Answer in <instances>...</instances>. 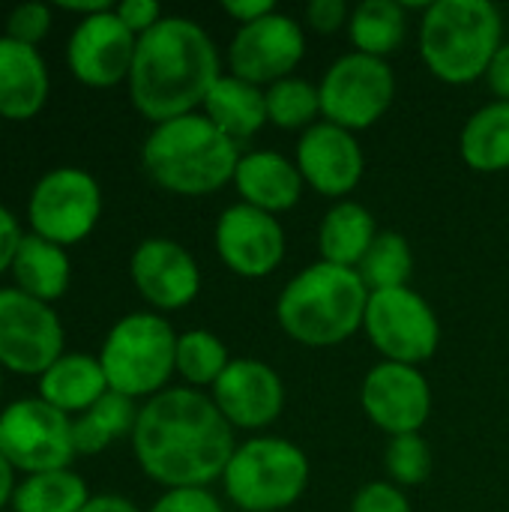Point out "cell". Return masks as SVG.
Instances as JSON below:
<instances>
[{
    "mask_svg": "<svg viewBox=\"0 0 509 512\" xmlns=\"http://www.w3.org/2000/svg\"><path fill=\"white\" fill-rule=\"evenodd\" d=\"M132 450L141 471L165 489H210L237 441L216 402L192 387H168L138 411Z\"/></svg>",
    "mask_w": 509,
    "mask_h": 512,
    "instance_id": "cell-1",
    "label": "cell"
},
{
    "mask_svg": "<svg viewBox=\"0 0 509 512\" xmlns=\"http://www.w3.org/2000/svg\"><path fill=\"white\" fill-rule=\"evenodd\" d=\"M219 78V51L210 33L192 18L165 15L153 30L138 36L129 96L138 114L156 126L195 114Z\"/></svg>",
    "mask_w": 509,
    "mask_h": 512,
    "instance_id": "cell-2",
    "label": "cell"
},
{
    "mask_svg": "<svg viewBox=\"0 0 509 512\" xmlns=\"http://www.w3.org/2000/svg\"><path fill=\"white\" fill-rule=\"evenodd\" d=\"M240 147L201 111L156 123L141 147L147 177L180 198H204L234 183Z\"/></svg>",
    "mask_w": 509,
    "mask_h": 512,
    "instance_id": "cell-3",
    "label": "cell"
},
{
    "mask_svg": "<svg viewBox=\"0 0 509 512\" xmlns=\"http://www.w3.org/2000/svg\"><path fill=\"white\" fill-rule=\"evenodd\" d=\"M369 294L357 270L318 261L282 288L276 321L303 348H336L363 330Z\"/></svg>",
    "mask_w": 509,
    "mask_h": 512,
    "instance_id": "cell-4",
    "label": "cell"
},
{
    "mask_svg": "<svg viewBox=\"0 0 509 512\" xmlns=\"http://www.w3.org/2000/svg\"><path fill=\"white\" fill-rule=\"evenodd\" d=\"M501 45L504 18L489 0H435L423 9L420 57L444 84L462 87L486 78Z\"/></svg>",
    "mask_w": 509,
    "mask_h": 512,
    "instance_id": "cell-5",
    "label": "cell"
},
{
    "mask_svg": "<svg viewBox=\"0 0 509 512\" xmlns=\"http://www.w3.org/2000/svg\"><path fill=\"white\" fill-rule=\"evenodd\" d=\"M309 456L273 435L237 444L225 474V498L240 512H288L309 489Z\"/></svg>",
    "mask_w": 509,
    "mask_h": 512,
    "instance_id": "cell-6",
    "label": "cell"
},
{
    "mask_svg": "<svg viewBox=\"0 0 509 512\" xmlns=\"http://www.w3.org/2000/svg\"><path fill=\"white\" fill-rule=\"evenodd\" d=\"M177 336L171 321L156 312L120 318L99 351L108 390L129 399H153L168 390V381L177 372Z\"/></svg>",
    "mask_w": 509,
    "mask_h": 512,
    "instance_id": "cell-7",
    "label": "cell"
},
{
    "mask_svg": "<svg viewBox=\"0 0 509 512\" xmlns=\"http://www.w3.org/2000/svg\"><path fill=\"white\" fill-rule=\"evenodd\" d=\"M321 117L348 132L372 129L396 99L393 66L381 57L348 51L330 63L321 84Z\"/></svg>",
    "mask_w": 509,
    "mask_h": 512,
    "instance_id": "cell-8",
    "label": "cell"
},
{
    "mask_svg": "<svg viewBox=\"0 0 509 512\" xmlns=\"http://www.w3.org/2000/svg\"><path fill=\"white\" fill-rule=\"evenodd\" d=\"M363 330L387 363L423 366L441 345V324L426 297L414 288L372 291Z\"/></svg>",
    "mask_w": 509,
    "mask_h": 512,
    "instance_id": "cell-9",
    "label": "cell"
},
{
    "mask_svg": "<svg viewBox=\"0 0 509 512\" xmlns=\"http://www.w3.org/2000/svg\"><path fill=\"white\" fill-rule=\"evenodd\" d=\"M102 216V189L93 174L81 168H54L39 177L27 201V219L36 237L75 246Z\"/></svg>",
    "mask_w": 509,
    "mask_h": 512,
    "instance_id": "cell-10",
    "label": "cell"
},
{
    "mask_svg": "<svg viewBox=\"0 0 509 512\" xmlns=\"http://www.w3.org/2000/svg\"><path fill=\"white\" fill-rule=\"evenodd\" d=\"M0 453L27 477L63 471L75 459L72 420L39 396L18 399L0 411Z\"/></svg>",
    "mask_w": 509,
    "mask_h": 512,
    "instance_id": "cell-11",
    "label": "cell"
},
{
    "mask_svg": "<svg viewBox=\"0 0 509 512\" xmlns=\"http://www.w3.org/2000/svg\"><path fill=\"white\" fill-rule=\"evenodd\" d=\"M60 357L57 312L18 288H0V366L18 375H45Z\"/></svg>",
    "mask_w": 509,
    "mask_h": 512,
    "instance_id": "cell-12",
    "label": "cell"
},
{
    "mask_svg": "<svg viewBox=\"0 0 509 512\" xmlns=\"http://www.w3.org/2000/svg\"><path fill=\"white\" fill-rule=\"evenodd\" d=\"M303 57H306V30L300 21H294L279 9L252 24L237 27L228 45L231 75L264 90L282 78H291Z\"/></svg>",
    "mask_w": 509,
    "mask_h": 512,
    "instance_id": "cell-13",
    "label": "cell"
},
{
    "mask_svg": "<svg viewBox=\"0 0 509 512\" xmlns=\"http://www.w3.org/2000/svg\"><path fill=\"white\" fill-rule=\"evenodd\" d=\"M219 261L243 279H264L285 261V228L279 216L255 210L249 204H231L222 210L213 231Z\"/></svg>",
    "mask_w": 509,
    "mask_h": 512,
    "instance_id": "cell-14",
    "label": "cell"
},
{
    "mask_svg": "<svg viewBox=\"0 0 509 512\" xmlns=\"http://www.w3.org/2000/svg\"><path fill=\"white\" fill-rule=\"evenodd\" d=\"M360 405L363 414L390 438L420 435L432 417V387L417 366L384 360L366 372Z\"/></svg>",
    "mask_w": 509,
    "mask_h": 512,
    "instance_id": "cell-15",
    "label": "cell"
},
{
    "mask_svg": "<svg viewBox=\"0 0 509 512\" xmlns=\"http://www.w3.org/2000/svg\"><path fill=\"white\" fill-rule=\"evenodd\" d=\"M138 36L117 18L114 9L81 18L69 36L66 60L72 75L87 87H114L129 81Z\"/></svg>",
    "mask_w": 509,
    "mask_h": 512,
    "instance_id": "cell-16",
    "label": "cell"
},
{
    "mask_svg": "<svg viewBox=\"0 0 509 512\" xmlns=\"http://www.w3.org/2000/svg\"><path fill=\"white\" fill-rule=\"evenodd\" d=\"M210 399L231 429H267L285 411V384L279 372L255 357L231 360L222 378L210 387Z\"/></svg>",
    "mask_w": 509,
    "mask_h": 512,
    "instance_id": "cell-17",
    "label": "cell"
},
{
    "mask_svg": "<svg viewBox=\"0 0 509 512\" xmlns=\"http://www.w3.org/2000/svg\"><path fill=\"white\" fill-rule=\"evenodd\" d=\"M294 162L306 186H312L324 198L339 201H345V195L360 186L366 171V156L357 135L327 120H318L300 135Z\"/></svg>",
    "mask_w": 509,
    "mask_h": 512,
    "instance_id": "cell-18",
    "label": "cell"
},
{
    "mask_svg": "<svg viewBox=\"0 0 509 512\" xmlns=\"http://www.w3.org/2000/svg\"><path fill=\"white\" fill-rule=\"evenodd\" d=\"M129 276L138 294L159 312L189 306L201 291L198 261L186 246L168 237H147L135 246Z\"/></svg>",
    "mask_w": 509,
    "mask_h": 512,
    "instance_id": "cell-19",
    "label": "cell"
},
{
    "mask_svg": "<svg viewBox=\"0 0 509 512\" xmlns=\"http://www.w3.org/2000/svg\"><path fill=\"white\" fill-rule=\"evenodd\" d=\"M234 189L240 195V204L279 216L300 204L306 180L297 162H291L288 156L276 150H252L243 153L237 162Z\"/></svg>",
    "mask_w": 509,
    "mask_h": 512,
    "instance_id": "cell-20",
    "label": "cell"
},
{
    "mask_svg": "<svg viewBox=\"0 0 509 512\" xmlns=\"http://www.w3.org/2000/svg\"><path fill=\"white\" fill-rule=\"evenodd\" d=\"M48 66L39 48L0 36V117L30 120L48 99Z\"/></svg>",
    "mask_w": 509,
    "mask_h": 512,
    "instance_id": "cell-21",
    "label": "cell"
},
{
    "mask_svg": "<svg viewBox=\"0 0 509 512\" xmlns=\"http://www.w3.org/2000/svg\"><path fill=\"white\" fill-rule=\"evenodd\" d=\"M204 117L225 132L237 147L249 138H255L270 120H267V96L264 87H255L237 75H222L213 90L207 93L201 105Z\"/></svg>",
    "mask_w": 509,
    "mask_h": 512,
    "instance_id": "cell-22",
    "label": "cell"
},
{
    "mask_svg": "<svg viewBox=\"0 0 509 512\" xmlns=\"http://www.w3.org/2000/svg\"><path fill=\"white\" fill-rule=\"evenodd\" d=\"M108 393V381L99 357L63 354L45 375H39V399L69 414L90 411Z\"/></svg>",
    "mask_w": 509,
    "mask_h": 512,
    "instance_id": "cell-23",
    "label": "cell"
},
{
    "mask_svg": "<svg viewBox=\"0 0 509 512\" xmlns=\"http://www.w3.org/2000/svg\"><path fill=\"white\" fill-rule=\"evenodd\" d=\"M375 237H378V225H375V216L369 207L348 201V198L336 201L318 225L321 261L357 270L360 261L366 258L369 246L375 243Z\"/></svg>",
    "mask_w": 509,
    "mask_h": 512,
    "instance_id": "cell-24",
    "label": "cell"
},
{
    "mask_svg": "<svg viewBox=\"0 0 509 512\" xmlns=\"http://www.w3.org/2000/svg\"><path fill=\"white\" fill-rule=\"evenodd\" d=\"M459 153L477 174H501L509 168V102L477 108L459 135Z\"/></svg>",
    "mask_w": 509,
    "mask_h": 512,
    "instance_id": "cell-25",
    "label": "cell"
},
{
    "mask_svg": "<svg viewBox=\"0 0 509 512\" xmlns=\"http://www.w3.org/2000/svg\"><path fill=\"white\" fill-rule=\"evenodd\" d=\"M12 276L18 291L51 303L69 288V255L57 243H48L36 234H24L12 261Z\"/></svg>",
    "mask_w": 509,
    "mask_h": 512,
    "instance_id": "cell-26",
    "label": "cell"
},
{
    "mask_svg": "<svg viewBox=\"0 0 509 512\" xmlns=\"http://www.w3.org/2000/svg\"><path fill=\"white\" fill-rule=\"evenodd\" d=\"M348 36L354 51L387 60L408 36V12L399 0H363L351 9Z\"/></svg>",
    "mask_w": 509,
    "mask_h": 512,
    "instance_id": "cell-27",
    "label": "cell"
},
{
    "mask_svg": "<svg viewBox=\"0 0 509 512\" xmlns=\"http://www.w3.org/2000/svg\"><path fill=\"white\" fill-rule=\"evenodd\" d=\"M90 501L87 483L63 468V471H48V474H33L27 477L12 498L15 512H81Z\"/></svg>",
    "mask_w": 509,
    "mask_h": 512,
    "instance_id": "cell-28",
    "label": "cell"
},
{
    "mask_svg": "<svg viewBox=\"0 0 509 512\" xmlns=\"http://www.w3.org/2000/svg\"><path fill=\"white\" fill-rule=\"evenodd\" d=\"M357 273L369 291L405 288L411 282V273H414L411 243L399 231H378V237L369 246L366 258L360 261Z\"/></svg>",
    "mask_w": 509,
    "mask_h": 512,
    "instance_id": "cell-29",
    "label": "cell"
},
{
    "mask_svg": "<svg viewBox=\"0 0 509 512\" xmlns=\"http://www.w3.org/2000/svg\"><path fill=\"white\" fill-rule=\"evenodd\" d=\"M231 357L225 342L210 330H186L177 336V375L192 387H213L228 369Z\"/></svg>",
    "mask_w": 509,
    "mask_h": 512,
    "instance_id": "cell-30",
    "label": "cell"
},
{
    "mask_svg": "<svg viewBox=\"0 0 509 512\" xmlns=\"http://www.w3.org/2000/svg\"><path fill=\"white\" fill-rule=\"evenodd\" d=\"M267 96V120L279 129H309L321 117V93L318 84L291 75L264 90Z\"/></svg>",
    "mask_w": 509,
    "mask_h": 512,
    "instance_id": "cell-31",
    "label": "cell"
},
{
    "mask_svg": "<svg viewBox=\"0 0 509 512\" xmlns=\"http://www.w3.org/2000/svg\"><path fill=\"white\" fill-rule=\"evenodd\" d=\"M384 468L390 474V483L399 489L405 486H423L435 468L432 447L423 435H399L390 438L384 447Z\"/></svg>",
    "mask_w": 509,
    "mask_h": 512,
    "instance_id": "cell-32",
    "label": "cell"
},
{
    "mask_svg": "<svg viewBox=\"0 0 509 512\" xmlns=\"http://www.w3.org/2000/svg\"><path fill=\"white\" fill-rule=\"evenodd\" d=\"M138 405H135V399H129V396H123V393H114V390H108L90 411H84L93 423H96V429L108 438V441H117V438H132V432H135V423H138Z\"/></svg>",
    "mask_w": 509,
    "mask_h": 512,
    "instance_id": "cell-33",
    "label": "cell"
},
{
    "mask_svg": "<svg viewBox=\"0 0 509 512\" xmlns=\"http://www.w3.org/2000/svg\"><path fill=\"white\" fill-rule=\"evenodd\" d=\"M51 30V9L45 3H21L6 15V33L15 42L24 45H39Z\"/></svg>",
    "mask_w": 509,
    "mask_h": 512,
    "instance_id": "cell-34",
    "label": "cell"
},
{
    "mask_svg": "<svg viewBox=\"0 0 509 512\" xmlns=\"http://www.w3.org/2000/svg\"><path fill=\"white\" fill-rule=\"evenodd\" d=\"M351 512H411V504H408V495L396 483L375 480L357 489L351 501Z\"/></svg>",
    "mask_w": 509,
    "mask_h": 512,
    "instance_id": "cell-35",
    "label": "cell"
},
{
    "mask_svg": "<svg viewBox=\"0 0 509 512\" xmlns=\"http://www.w3.org/2000/svg\"><path fill=\"white\" fill-rule=\"evenodd\" d=\"M147 512H225L210 489H165Z\"/></svg>",
    "mask_w": 509,
    "mask_h": 512,
    "instance_id": "cell-36",
    "label": "cell"
},
{
    "mask_svg": "<svg viewBox=\"0 0 509 512\" xmlns=\"http://www.w3.org/2000/svg\"><path fill=\"white\" fill-rule=\"evenodd\" d=\"M348 18H351V9L345 6V0H312L306 6V24L324 36L348 27Z\"/></svg>",
    "mask_w": 509,
    "mask_h": 512,
    "instance_id": "cell-37",
    "label": "cell"
},
{
    "mask_svg": "<svg viewBox=\"0 0 509 512\" xmlns=\"http://www.w3.org/2000/svg\"><path fill=\"white\" fill-rule=\"evenodd\" d=\"M117 18L135 33V36H144L147 30H153L165 15H162V6L156 0H123L114 6Z\"/></svg>",
    "mask_w": 509,
    "mask_h": 512,
    "instance_id": "cell-38",
    "label": "cell"
},
{
    "mask_svg": "<svg viewBox=\"0 0 509 512\" xmlns=\"http://www.w3.org/2000/svg\"><path fill=\"white\" fill-rule=\"evenodd\" d=\"M111 441L96 429V423L87 417V414H78L72 420V447H75V456H96L108 447Z\"/></svg>",
    "mask_w": 509,
    "mask_h": 512,
    "instance_id": "cell-39",
    "label": "cell"
},
{
    "mask_svg": "<svg viewBox=\"0 0 509 512\" xmlns=\"http://www.w3.org/2000/svg\"><path fill=\"white\" fill-rule=\"evenodd\" d=\"M21 240H24V234L18 228V219L0 204V273L12 270V261L18 255Z\"/></svg>",
    "mask_w": 509,
    "mask_h": 512,
    "instance_id": "cell-40",
    "label": "cell"
},
{
    "mask_svg": "<svg viewBox=\"0 0 509 512\" xmlns=\"http://www.w3.org/2000/svg\"><path fill=\"white\" fill-rule=\"evenodd\" d=\"M222 9H225V15H231L243 27V24H252V21L276 12V3L273 0H225Z\"/></svg>",
    "mask_w": 509,
    "mask_h": 512,
    "instance_id": "cell-41",
    "label": "cell"
},
{
    "mask_svg": "<svg viewBox=\"0 0 509 512\" xmlns=\"http://www.w3.org/2000/svg\"><path fill=\"white\" fill-rule=\"evenodd\" d=\"M486 81H489V90L498 96V102H509V42H504L498 54L492 57Z\"/></svg>",
    "mask_w": 509,
    "mask_h": 512,
    "instance_id": "cell-42",
    "label": "cell"
},
{
    "mask_svg": "<svg viewBox=\"0 0 509 512\" xmlns=\"http://www.w3.org/2000/svg\"><path fill=\"white\" fill-rule=\"evenodd\" d=\"M81 512H141L123 495H93Z\"/></svg>",
    "mask_w": 509,
    "mask_h": 512,
    "instance_id": "cell-43",
    "label": "cell"
},
{
    "mask_svg": "<svg viewBox=\"0 0 509 512\" xmlns=\"http://www.w3.org/2000/svg\"><path fill=\"white\" fill-rule=\"evenodd\" d=\"M57 6H60V9H66V12H78V15H84V18L114 9L108 0H60Z\"/></svg>",
    "mask_w": 509,
    "mask_h": 512,
    "instance_id": "cell-44",
    "label": "cell"
},
{
    "mask_svg": "<svg viewBox=\"0 0 509 512\" xmlns=\"http://www.w3.org/2000/svg\"><path fill=\"white\" fill-rule=\"evenodd\" d=\"M15 468L6 462V456L0 453V510L6 507V504H12V498H15Z\"/></svg>",
    "mask_w": 509,
    "mask_h": 512,
    "instance_id": "cell-45",
    "label": "cell"
},
{
    "mask_svg": "<svg viewBox=\"0 0 509 512\" xmlns=\"http://www.w3.org/2000/svg\"><path fill=\"white\" fill-rule=\"evenodd\" d=\"M0 387H3V378H0Z\"/></svg>",
    "mask_w": 509,
    "mask_h": 512,
    "instance_id": "cell-46",
    "label": "cell"
}]
</instances>
